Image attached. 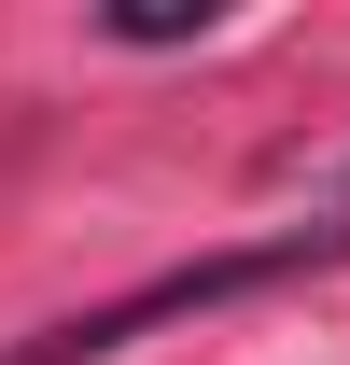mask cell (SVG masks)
Returning <instances> with one entry per match:
<instances>
[{"instance_id":"cell-1","label":"cell","mask_w":350,"mask_h":365,"mask_svg":"<svg viewBox=\"0 0 350 365\" xmlns=\"http://www.w3.org/2000/svg\"><path fill=\"white\" fill-rule=\"evenodd\" d=\"M336 253H350V225H280V239H253V253H211V267H169V281H140V295H112V309L43 323V337H14L0 365H112L127 337H154V323L224 309V295H253V281H295V267H336Z\"/></svg>"},{"instance_id":"cell-3","label":"cell","mask_w":350,"mask_h":365,"mask_svg":"<svg viewBox=\"0 0 350 365\" xmlns=\"http://www.w3.org/2000/svg\"><path fill=\"white\" fill-rule=\"evenodd\" d=\"M322 197H336V225H350V169H336V182H322Z\"/></svg>"},{"instance_id":"cell-2","label":"cell","mask_w":350,"mask_h":365,"mask_svg":"<svg viewBox=\"0 0 350 365\" xmlns=\"http://www.w3.org/2000/svg\"><path fill=\"white\" fill-rule=\"evenodd\" d=\"M211 29H224L211 0H196V14H112V43H211Z\"/></svg>"}]
</instances>
